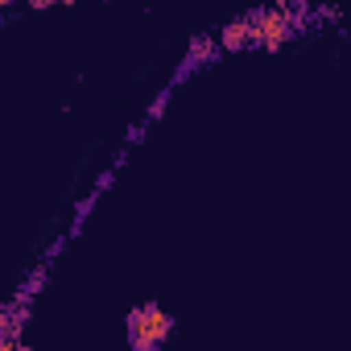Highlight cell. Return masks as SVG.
<instances>
[{
    "instance_id": "277c9868",
    "label": "cell",
    "mask_w": 351,
    "mask_h": 351,
    "mask_svg": "<svg viewBox=\"0 0 351 351\" xmlns=\"http://www.w3.org/2000/svg\"><path fill=\"white\" fill-rule=\"evenodd\" d=\"M191 58H195V62L215 58V42H211V38H195V42H191Z\"/></svg>"
},
{
    "instance_id": "6da1fadb",
    "label": "cell",
    "mask_w": 351,
    "mask_h": 351,
    "mask_svg": "<svg viewBox=\"0 0 351 351\" xmlns=\"http://www.w3.org/2000/svg\"><path fill=\"white\" fill-rule=\"evenodd\" d=\"M173 335V318L161 310V306H141V310H132L128 314V343L136 347V351H153V347H161L165 339Z\"/></svg>"
},
{
    "instance_id": "5b68a950",
    "label": "cell",
    "mask_w": 351,
    "mask_h": 351,
    "mask_svg": "<svg viewBox=\"0 0 351 351\" xmlns=\"http://www.w3.org/2000/svg\"><path fill=\"white\" fill-rule=\"evenodd\" d=\"M34 9H50V5H58V0H29Z\"/></svg>"
},
{
    "instance_id": "52a82bcc",
    "label": "cell",
    "mask_w": 351,
    "mask_h": 351,
    "mask_svg": "<svg viewBox=\"0 0 351 351\" xmlns=\"http://www.w3.org/2000/svg\"><path fill=\"white\" fill-rule=\"evenodd\" d=\"M0 5H13V0H0Z\"/></svg>"
},
{
    "instance_id": "7a4b0ae2",
    "label": "cell",
    "mask_w": 351,
    "mask_h": 351,
    "mask_svg": "<svg viewBox=\"0 0 351 351\" xmlns=\"http://www.w3.org/2000/svg\"><path fill=\"white\" fill-rule=\"evenodd\" d=\"M289 34H293V17L285 13V5H277V9H265V13H256V17H252V46L281 50Z\"/></svg>"
},
{
    "instance_id": "8992f818",
    "label": "cell",
    "mask_w": 351,
    "mask_h": 351,
    "mask_svg": "<svg viewBox=\"0 0 351 351\" xmlns=\"http://www.w3.org/2000/svg\"><path fill=\"white\" fill-rule=\"evenodd\" d=\"M58 5H75V0H58Z\"/></svg>"
},
{
    "instance_id": "3957f363",
    "label": "cell",
    "mask_w": 351,
    "mask_h": 351,
    "mask_svg": "<svg viewBox=\"0 0 351 351\" xmlns=\"http://www.w3.org/2000/svg\"><path fill=\"white\" fill-rule=\"evenodd\" d=\"M219 46H223L228 54H236V50L252 46V17H248V21H228V25H223V34H219Z\"/></svg>"
}]
</instances>
